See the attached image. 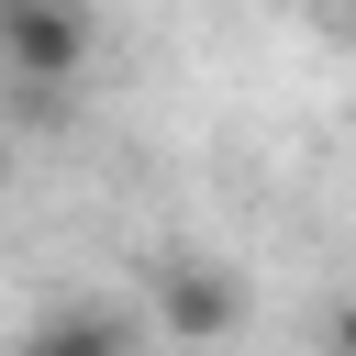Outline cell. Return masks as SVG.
<instances>
[{
    "instance_id": "6da1fadb",
    "label": "cell",
    "mask_w": 356,
    "mask_h": 356,
    "mask_svg": "<svg viewBox=\"0 0 356 356\" xmlns=\"http://www.w3.org/2000/svg\"><path fill=\"white\" fill-rule=\"evenodd\" d=\"M0 67L33 100H56L89 67V0H0Z\"/></svg>"
},
{
    "instance_id": "7a4b0ae2",
    "label": "cell",
    "mask_w": 356,
    "mask_h": 356,
    "mask_svg": "<svg viewBox=\"0 0 356 356\" xmlns=\"http://www.w3.org/2000/svg\"><path fill=\"white\" fill-rule=\"evenodd\" d=\"M156 323H167L178 345H222V334L245 323L234 267H211V256H167V267H156Z\"/></svg>"
},
{
    "instance_id": "3957f363",
    "label": "cell",
    "mask_w": 356,
    "mask_h": 356,
    "mask_svg": "<svg viewBox=\"0 0 356 356\" xmlns=\"http://www.w3.org/2000/svg\"><path fill=\"white\" fill-rule=\"evenodd\" d=\"M134 334H145L134 312H100V300H67V312H44V323H33L22 345H33V356H122Z\"/></svg>"
},
{
    "instance_id": "277c9868",
    "label": "cell",
    "mask_w": 356,
    "mask_h": 356,
    "mask_svg": "<svg viewBox=\"0 0 356 356\" xmlns=\"http://www.w3.org/2000/svg\"><path fill=\"white\" fill-rule=\"evenodd\" d=\"M312 11H323V22H345V11H356V0H312Z\"/></svg>"
},
{
    "instance_id": "5b68a950",
    "label": "cell",
    "mask_w": 356,
    "mask_h": 356,
    "mask_svg": "<svg viewBox=\"0 0 356 356\" xmlns=\"http://www.w3.org/2000/svg\"><path fill=\"white\" fill-rule=\"evenodd\" d=\"M0 178H11V134H0Z\"/></svg>"
}]
</instances>
